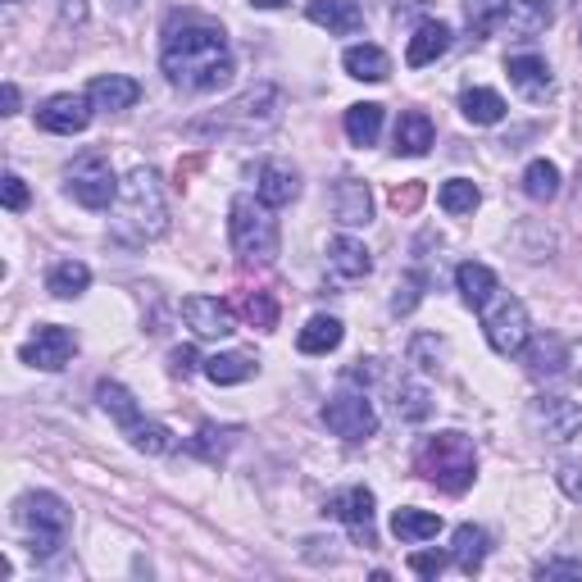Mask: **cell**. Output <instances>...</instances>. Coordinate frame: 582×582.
Masks as SVG:
<instances>
[{
	"instance_id": "6da1fadb",
	"label": "cell",
	"mask_w": 582,
	"mask_h": 582,
	"mask_svg": "<svg viewBox=\"0 0 582 582\" xmlns=\"http://www.w3.org/2000/svg\"><path fill=\"white\" fill-rule=\"evenodd\" d=\"M160 69H164V78L183 91H219V87L233 83V73H237L227 37L214 23H183V28H169Z\"/></svg>"
},
{
	"instance_id": "7a4b0ae2",
	"label": "cell",
	"mask_w": 582,
	"mask_h": 582,
	"mask_svg": "<svg viewBox=\"0 0 582 582\" xmlns=\"http://www.w3.org/2000/svg\"><path fill=\"white\" fill-rule=\"evenodd\" d=\"M164 233H169V210H164L160 178L150 169H133L119 187L114 214H110V237L123 246H146Z\"/></svg>"
},
{
	"instance_id": "3957f363",
	"label": "cell",
	"mask_w": 582,
	"mask_h": 582,
	"mask_svg": "<svg viewBox=\"0 0 582 582\" xmlns=\"http://www.w3.org/2000/svg\"><path fill=\"white\" fill-rule=\"evenodd\" d=\"M227 227H233V250L242 264H273L277 260V219L273 206H264L260 196H237L227 206Z\"/></svg>"
},
{
	"instance_id": "277c9868",
	"label": "cell",
	"mask_w": 582,
	"mask_h": 582,
	"mask_svg": "<svg viewBox=\"0 0 582 582\" xmlns=\"http://www.w3.org/2000/svg\"><path fill=\"white\" fill-rule=\"evenodd\" d=\"M414 469L428 478V483H437L442 492L460 496L473 483V473H478V450H473V442L465 433H437V437H428L419 446Z\"/></svg>"
},
{
	"instance_id": "5b68a950",
	"label": "cell",
	"mask_w": 582,
	"mask_h": 582,
	"mask_svg": "<svg viewBox=\"0 0 582 582\" xmlns=\"http://www.w3.org/2000/svg\"><path fill=\"white\" fill-rule=\"evenodd\" d=\"M273 123H277V87L260 83V87H250L246 96H237L233 106H223L214 119L191 123V133H219V137L242 133V137H250V133L273 128Z\"/></svg>"
},
{
	"instance_id": "8992f818",
	"label": "cell",
	"mask_w": 582,
	"mask_h": 582,
	"mask_svg": "<svg viewBox=\"0 0 582 582\" xmlns=\"http://www.w3.org/2000/svg\"><path fill=\"white\" fill-rule=\"evenodd\" d=\"M18 523L28 528V550L37 560H55L69 537V505L55 492H33L18 500Z\"/></svg>"
},
{
	"instance_id": "52a82bcc",
	"label": "cell",
	"mask_w": 582,
	"mask_h": 582,
	"mask_svg": "<svg viewBox=\"0 0 582 582\" xmlns=\"http://www.w3.org/2000/svg\"><path fill=\"white\" fill-rule=\"evenodd\" d=\"M119 178H114V164L106 156H83L78 164L69 169V196L78 200L83 210H110L119 200Z\"/></svg>"
},
{
	"instance_id": "ba28073f",
	"label": "cell",
	"mask_w": 582,
	"mask_h": 582,
	"mask_svg": "<svg viewBox=\"0 0 582 582\" xmlns=\"http://www.w3.org/2000/svg\"><path fill=\"white\" fill-rule=\"evenodd\" d=\"M483 327H487V342L496 356H523V346H528V310H523V300L515 296H500L496 306L483 314Z\"/></svg>"
},
{
	"instance_id": "9c48e42d",
	"label": "cell",
	"mask_w": 582,
	"mask_h": 582,
	"mask_svg": "<svg viewBox=\"0 0 582 582\" xmlns=\"http://www.w3.org/2000/svg\"><path fill=\"white\" fill-rule=\"evenodd\" d=\"M323 423L333 428L337 437L346 442H364L377 433V410H373V400L360 396V392H342L323 405Z\"/></svg>"
},
{
	"instance_id": "30bf717a",
	"label": "cell",
	"mask_w": 582,
	"mask_h": 582,
	"mask_svg": "<svg viewBox=\"0 0 582 582\" xmlns=\"http://www.w3.org/2000/svg\"><path fill=\"white\" fill-rule=\"evenodd\" d=\"M373 492L369 487H346V492H337V496H327V505H323V515H333V519H342L346 528H350V537H356L360 546H377V537H373Z\"/></svg>"
},
{
	"instance_id": "8fae6325",
	"label": "cell",
	"mask_w": 582,
	"mask_h": 582,
	"mask_svg": "<svg viewBox=\"0 0 582 582\" xmlns=\"http://www.w3.org/2000/svg\"><path fill=\"white\" fill-rule=\"evenodd\" d=\"M73 350H78V337H73L69 327H60V323H41L37 333H33V342L23 346L18 356H23V364L55 373V369H64V364L73 360Z\"/></svg>"
},
{
	"instance_id": "7c38bea8",
	"label": "cell",
	"mask_w": 582,
	"mask_h": 582,
	"mask_svg": "<svg viewBox=\"0 0 582 582\" xmlns=\"http://www.w3.org/2000/svg\"><path fill=\"white\" fill-rule=\"evenodd\" d=\"M87 123H91V100L73 96V91H60V96H50L46 106L37 110V128H41V133H55V137L87 133Z\"/></svg>"
},
{
	"instance_id": "4fadbf2b",
	"label": "cell",
	"mask_w": 582,
	"mask_h": 582,
	"mask_svg": "<svg viewBox=\"0 0 582 582\" xmlns=\"http://www.w3.org/2000/svg\"><path fill=\"white\" fill-rule=\"evenodd\" d=\"M533 428L546 442H573L582 433V405L565 396H542L533 400Z\"/></svg>"
},
{
	"instance_id": "5bb4252c",
	"label": "cell",
	"mask_w": 582,
	"mask_h": 582,
	"mask_svg": "<svg viewBox=\"0 0 582 582\" xmlns=\"http://www.w3.org/2000/svg\"><path fill=\"white\" fill-rule=\"evenodd\" d=\"M183 319L196 337H233V310H227L219 296H187Z\"/></svg>"
},
{
	"instance_id": "9a60e30c",
	"label": "cell",
	"mask_w": 582,
	"mask_h": 582,
	"mask_svg": "<svg viewBox=\"0 0 582 582\" xmlns=\"http://www.w3.org/2000/svg\"><path fill=\"white\" fill-rule=\"evenodd\" d=\"M569 0H505V18H510V28L523 33V37H537L546 33L555 18L565 14Z\"/></svg>"
},
{
	"instance_id": "2e32d148",
	"label": "cell",
	"mask_w": 582,
	"mask_h": 582,
	"mask_svg": "<svg viewBox=\"0 0 582 582\" xmlns=\"http://www.w3.org/2000/svg\"><path fill=\"white\" fill-rule=\"evenodd\" d=\"M256 196L264 200V206H292V200L300 196V178L296 169L287 160H264L260 164V178H256Z\"/></svg>"
},
{
	"instance_id": "e0dca14e",
	"label": "cell",
	"mask_w": 582,
	"mask_h": 582,
	"mask_svg": "<svg viewBox=\"0 0 582 582\" xmlns=\"http://www.w3.org/2000/svg\"><path fill=\"white\" fill-rule=\"evenodd\" d=\"M505 73H510V87L523 100H546L550 96V64L542 55H510Z\"/></svg>"
},
{
	"instance_id": "ac0fdd59",
	"label": "cell",
	"mask_w": 582,
	"mask_h": 582,
	"mask_svg": "<svg viewBox=\"0 0 582 582\" xmlns=\"http://www.w3.org/2000/svg\"><path fill=\"white\" fill-rule=\"evenodd\" d=\"M306 14H310V23H319V28L337 33V37H350V33L364 28V14H360L356 0H310Z\"/></svg>"
},
{
	"instance_id": "d6986e66",
	"label": "cell",
	"mask_w": 582,
	"mask_h": 582,
	"mask_svg": "<svg viewBox=\"0 0 582 582\" xmlns=\"http://www.w3.org/2000/svg\"><path fill=\"white\" fill-rule=\"evenodd\" d=\"M523 356H528V373H533V377H555V373H565V369L573 364L569 342L555 337V333H546V337H537V342H528Z\"/></svg>"
},
{
	"instance_id": "ffe728a7",
	"label": "cell",
	"mask_w": 582,
	"mask_h": 582,
	"mask_svg": "<svg viewBox=\"0 0 582 582\" xmlns=\"http://www.w3.org/2000/svg\"><path fill=\"white\" fill-rule=\"evenodd\" d=\"M333 210H337V223H346V227H364V223H373V196H369V183H360V178H342L337 191H333Z\"/></svg>"
},
{
	"instance_id": "44dd1931",
	"label": "cell",
	"mask_w": 582,
	"mask_h": 582,
	"mask_svg": "<svg viewBox=\"0 0 582 582\" xmlns=\"http://www.w3.org/2000/svg\"><path fill=\"white\" fill-rule=\"evenodd\" d=\"M327 269H333L342 283H360V277H369L373 260H369L364 242H356V237H333V242H327Z\"/></svg>"
},
{
	"instance_id": "7402d4cb",
	"label": "cell",
	"mask_w": 582,
	"mask_h": 582,
	"mask_svg": "<svg viewBox=\"0 0 582 582\" xmlns=\"http://www.w3.org/2000/svg\"><path fill=\"white\" fill-rule=\"evenodd\" d=\"M137 96H141V87H137L133 78H123V73H110V78H96V83L87 87L91 110H106V114L133 110V106H137Z\"/></svg>"
},
{
	"instance_id": "603a6c76",
	"label": "cell",
	"mask_w": 582,
	"mask_h": 582,
	"mask_svg": "<svg viewBox=\"0 0 582 582\" xmlns=\"http://www.w3.org/2000/svg\"><path fill=\"white\" fill-rule=\"evenodd\" d=\"M450 50V28L442 18H428V23H419V33L410 37V50H405V60H410V69H423V64H433V60H442Z\"/></svg>"
},
{
	"instance_id": "cb8c5ba5",
	"label": "cell",
	"mask_w": 582,
	"mask_h": 582,
	"mask_svg": "<svg viewBox=\"0 0 582 582\" xmlns=\"http://www.w3.org/2000/svg\"><path fill=\"white\" fill-rule=\"evenodd\" d=\"M256 356L250 350H223V356H210L206 360V377L214 387H237V383H246V377H256Z\"/></svg>"
},
{
	"instance_id": "d4e9b609",
	"label": "cell",
	"mask_w": 582,
	"mask_h": 582,
	"mask_svg": "<svg viewBox=\"0 0 582 582\" xmlns=\"http://www.w3.org/2000/svg\"><path fill=\"white\" fill-rule=\"evenodd\" d=\"M433 146V119L423 110H405L396 123V156H428Z\"/></svg>"
},
{
	"instance_id": "484cf974",
	"label": "cell",
	"mask_w": 582,
	"mask_h": 582,
	"mask_svg": "<svg viewBox=\"0 0 582 582\" xmlns=\"http://www.w3.org/2000/svg\"><path fill=\"white\" fill-rule=\"evenodd\" d=\"M455 287H460V296L473 310H483L492 300V292H496V273L487 264H478V260H465L460 269H455Z\"/></svg>"
},
{
	"instance_id": "4316f807",
	"label": "cell",
	"mask_w": 582,
	"mask_h": 582,
	"mask_svg": "<svg viewBox=\"0 0 582 582\" xmlns=\"http://www.w3.org/2000/svg\"><path fill=\"white\" fill-rule=\"evenodd\" d=\"M487 533L478 523H460L455 528V542H450V555H455V565H460L465 573H478L483 569V560H487Z\"/></svg>"
},
{
	"instance_id": "83f0119b",
	"label": "cell",
	"mask_w": 582,
	"mask_h": 582,
	"mask_svg": "<svg viewBox=\"0 0 582 582\" xmlns=\"http://www.w3.org/2000/svg\"><path fill=\"white\" fill-rule=\"evenodd\" d=\"M342 64H346L350 78H360V83H383L387 73H392L387 50H377V46H350L346 55H342Z\"/></svg>"
},
{
	"instance_id": "f1b7e54d",
	"label": "cell",
	"mask_w": 582,
	"mask_h": 582,
	"mask_svg": "<svg viewBox=\"0 0 582 582\" xmlns=\"http://www.w3.org/2000/svg\"><path fill=\"white\" fill-rule=\"evenodd\" d=\"M296 346L306 350V356H327V350H337V346H342V319H333V314H314L306 327H300Z\"/></svg>"
},
{
	"instance_id": "f546056e",
	"label": "cell",
	"mask_w": 582,
	"mask_h": 582,
	"mask_svg": "<svg viewBox=\"0 0 582 582\" xmlns=\"http://www.w3.org/2000/svg\"><path fill=\"white\" fill-rule=\"evenodd\" d=\"M377 133H383V106L364 100V106L346 110V137H350V146H373Z\"/></svg>"
},
{
	"instance_id": "4dcf8cb0",
	"label": "cell",
	"mask_w": 582,
	"mask_h": 582,
	"mask_svg": "<svg viewBox=\"0 0 582 582\" xmlns=\"http://www.w3.org/2000/svg\"><path fill=\"white\" fill-rule=\"evenodd\" d=\"M87 283H91V269H87L83 260H60L55 269H50V277H46L50 296H60V300L83 296V292H87Z\"/></svg>"
},
{
	"instance_id": "1f68e13d",
	"label": "cell",
	"mask_w": 582,
	"mask_h": 582,
	"mask_svg": "<svg viewBox=\"0 0 582 582\" xmlns=\"http://www.w3.org/2000/svg\"><path fill=\"white\" fill-rule=\"evenodd\" d=\"M96 400H100V410H106L119 428H133L137 419H141V410H137V400H133V392L123 387V383H100L96 387Z\"/></svg>"
},
{
	"instance_id": "d6a6232c",
	"label": "cell",
	"mask_w": 582,
	"mask_h": 582,
	"mask_svg": "<svg viewBox=\"0 0 582 582\" xmlns=\"http://www.w3.org/2000/svg\"><path fill=\"white\" fill-rule=\"evenodd\" d=\"M392 533L400 542H428V537L442 533V519L433 510H396L392 515Z\"/></svg>"
},
{
	"instance_id": "836d02e7",
	"label": "cell",
	"mask_w": 582,
	"mask_h": 582,
	"mask_svg": "<svg viewBox=\"0 0 582 582\" xmlns=\"http://www.w3.org/2000/svg\"><path fill=\"white\" fill-rule=\"evenodd\" d=\"M460 110H465V119L469 123H500L505 119V100L492 91V87H469L465 96H460Z\"/></svg>"
},
{
	"instance_id": "e575fe53",
	"label": "cell",
	"mask_w": 582,
	"mask_h": 582,
	"mask_svg": "<svg viewBox=\"0 0 582 582\" xmlns=\"http://www.w3.org/2000/svg\"><path fill=\"white\" fill-rule=\"evenodd\" d=\"M242 437V428H214V423H206L200 433L191 437V455H200V460H210V465H219L227 450H233V442Z\"/></svg>"
},
{
	"instance_id": "d590c367",
	"label": "cell",
	"mask_w": 582,
	"mask_h": 582,
	"mask_svg": "<svg viewBox=\"0 0 582 582\" xmlns=\"http://www.w3.org/2000/svg\"><path fill=\"white\" fill-rule=\"evenodd\" d=\"M123 437H128L137 450H146V455H169L173 450V433L156 419H137L133 428H123Z\"/></svg>"
},
{
	"instance_id": "8d00e7d4",
	"label": "cell",
	"mask_w": 582,
	"mask_h": 582,
	"mask_svg": "<svg viewBox=\"0 0 582 582\" xmlns=\"http://www.w3.org/2000/svg\"><path fill=\"white\" fill-rule=\"evenodd\" d=\"M523 191L533 200H555L560 196V169H555L550 160H533L523 169Z\"/></svg>"
},
{
	"instance_id": "74e56055",
	"label": "cell",
	"mask_w": 582,
	"mask_h": 582,
	"mask_svg": "<svg viewBox=\"0 0 582 582\" xmlns=\"http://www.w3.org/2000/svg\"><path fill=\"white\" fill-rule=\"evenodd\" d=\"M478 200H483V191H478L469 178H450V183H442V210L455 214V219L473 214V210H478Z\"/></svg>"
},
{
	"instance_id": "f35d334b",
	"label": "cell",
	"mask_w": 582,
	"mask_h": 582,
	"mask_svg": "<svg viewBox=\"0 0 582 582\" xmlns=\"http://www.w3.org/2000/svg\"><path fill=\"white\" fill-rule=\"evenodd\" d=\"M396 414L410 419V423H423L428 414H433V396H428V387L400 383V387H396Z\"/></svg>"
},
{
	"instance_id": "ab89813d",
	"label": "cell",
	"mask_w": 582,
	"mask_h": 582,
	"mask_svg": "<svg viewBox=\"0 0 582 582\" xmlns=\"http://www.w3.org/2000/svg\"><path fill=\"white\" fill-rule=\"evenodd\" d=\"M410 364H414L419 373H437V369L446 364V342L433 337V333H419V337L410 342Z\"/></svg>"
},
{
	"instance_id": "60d3db41",
	"label": "cell",
	"mask_w": 582,
	"mask_h": 582,
	"mask_svg": "<svg viewBox=\"0 0 582 582\" xmlns=\"http://www.w3.org/2000/svg\"><path fill=\"white\" fill-rule=\"evenodd\" d=\"M465 18L473 37H487L496 23L505 18V0H465Z\"/></svg>"
},
{
	"instance_id": "b9f144b4",
	"label": "cell",
	"mask_w": 582,
	"mask_h": 582,
	"mask_svg": "<svg viewBox=\"0 0 582 582\" xmlns=\"http://www.w3.org/2000/svg\"><path fill=\"white\" fill-rule=\"evenodd\" d=\"M242 314L256 323L260 333H273V327H277V300H273L269 292H250V296L242 300Z\"/></svg>"
},
{
	"instance_id": "7bdbcfd3",
	"label": "cell",
	"mask_w": 582,
	"mask_h": 582,
	"mask_svg": "<svg viewBox=\"0 0 582 582\" xmlns=\"http://www.w3.org/2000/svg\"><path fill=\"white\" fill-rule=\"evenodd\" d=\"M419 296H423V273H410L392 296V314H410L419 306Z\"/></svg>"
},
{
	"instance_id": "ee69618b",
	"label": "cell",
	"mask_w": 582,
	"mask_h": 582,
	"mask_svg": "<svg viewBox=\"0 0 582 582\" xmlns=\"http://www.w3.org/2000/svg\"><path fill=\"white\" fill-rule=\"evenodd\" d=\"M423 196H428L423 183H400V187H392V210L396 214H414L423 206Z\"/></svg>"
},
{
	"instance_id": "f6af8a7d",
	"label": "cell",
	"mask_w": 582,
	"mask_h": 582,
	"mask_svg": "<svg viewBox=\"0 0 582 582\" xmlns=\"http://www.w3.org/2000/svg\"><path fill=\"white\" fill-rule=\"evenodd\" d=\"M410 569H414L419 578H437V573L446 569V555H442V550H414V555H410Z\"/></svg>"
},
{
	"instance_id": "bcb514c9",
	"label": "cell",
	"mask_w": 582,
	"mask_h": 582,
	"mask_svg": "<svg viewBox=\"0 0 582 582\" xmlns=\"http://www.w3.org/2000/svg\"><path fill=\"white\" fill-rule=\"evenodd\" d=\"M0 191H5V210H23V206H28V187H23V178H18V173H5V183H0Z\"/></svg>"
},
{
	"instance_id": "7dc6e473",
	"label": "cell",
	"mask_w": 582,
	"mask_h": 582,
	"mask_svg": "<svg viewBox=\"0 0 582 582\" xmlns=\"http://www.w3.org/2000/svg\"><path fill=\"white\" fill-rule=\"evenodd\" d=\"M537 578L546 582V578H573V582H582V565L578 560H546L542 569H537Z\"/></svg>"
},
{
	"instance_id": "c3c4849f",
	"label": "cell",
	"mask_w": 582,
	"mask_h": 582,
	"mask_svg": "<svg viewBox=\"0 0 582 582\" xmlns=\"http://www.w3.org/2000/svg\"><path fill=\"white\" fill-rule=\"evenodd\" d=\"M555 478H560V487L573 496V500H582V465H560V473H555Z\"/></svg>"
},
{
	"instance_id": "681fc988",
	"label": "cell",
	"mask_w": 582,
	"mask_h": 582,
	"mask_svg": "<svg viewBox=\"0 0 582 582\" xmlns=\"http://www.w3.org/2000/svg\"><path fill=\"white\" fill-rule=\"evenodd\" d=\"M169 364H173V373H178V377H187V373L196 369V350H191V346H178V350L169 356Z\"/></svg>"
},
{
	"instance_id": "f907efd6",
	"label": "cell",
	"mask_w": 582,
	"mask_h": 582,
	"mask_svg": "<svg viewBox=\"0 0 582 582\" xmlns=\"http://www.w3.org/2000/svg\"><path fill=\"white\" fill-rule=\"evenodd\" d=\"M200 169H206V156H187V160H178V187H187Z\"/></svg>"
},
{
	"instance_id": "816d5d0a",
	"label": "cell",
	"mask_w": 582,
	"mask_h": 582,
	"mask_svg": "<svg viewBox=\"0 0 582 582\" xmlns=\"http://www.w3.org/2000/svg\"><path fill=\"white\" fill-rule=\"evenodd\" d=\"M14 110H18V87L5 83V114H14Z\"/></svg>"
},
{
	"instance_id": "f5cc1de1",
	"label": "cell",
	"mask_w": 582,
	"mask_h": 582,
	"mask_svg": "<svg viewBox=\"0 0 582 582\" xmlns=\"http://www.w3.org/2000/svg\"><path fill=\"white\" fill-rule=\"evenodd\" d=\"M256 10H283V5H292V0H250Z\"/></svg>"
},
{
	"instance_id": "db71d44e",
	"label": "cell",
	"mask_w": 582,
	"mask_h": 582,
	"mask_svg": "<svg viewBox=\"0 0 582 582\" xmlns=\"http://www.w3.org/2000/svg\"><path fill=\"white\" fill-rule=\"evenodd\" d=\"M573 364H578V373H582V346H578V350H573Z\"/></svg>"
}]
</instances>
